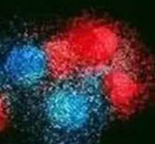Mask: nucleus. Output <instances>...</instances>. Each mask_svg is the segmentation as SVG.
<instances>
[{"instance_id": "nucleus-1", "label": "nucleus", "mask_w": 155, "mask_h": 144, "mask_svg": "<svg viewBox=\"0 0 155 144\" xmlns=\"http://www.w3.org/2000/svg\"><path fill=\"white\" fill-rule=\"evenodd\" d=\"M32 98L26 127L45 144H96L113 119L104 76L97 71L55 75Z\"/></svg>"}, {"instance_id": "nucleus-3", "label": "nucleus", "mask_w": 155, "mask_h": 144, "mask_svg": "<svg viewBox=\"0 0 155 144\" xmlns=\"http://www.w3.org/2000/svg\"><path fill=\"white\" fill-rule=\"evenodd\" d=\"M11 116L10 103L5 97L0 94V127L9 122Z\"/></svg>"}, {"instance_id": "nucleus-2", "label": "nucleus", "mask_w": 155, "mask_h": 144, "mask_svg": "<svg viewBox=\"0 0 155 144\" xmlns=\"http://www.w3.org/2000/svg\"><path fill=\"white\" fill-rule=\"evenodd\" d=\"M54 75L47 45L17 39L0 47V94L8 101L9 93L34 96Z\"/></svg>"}]
</instances>
